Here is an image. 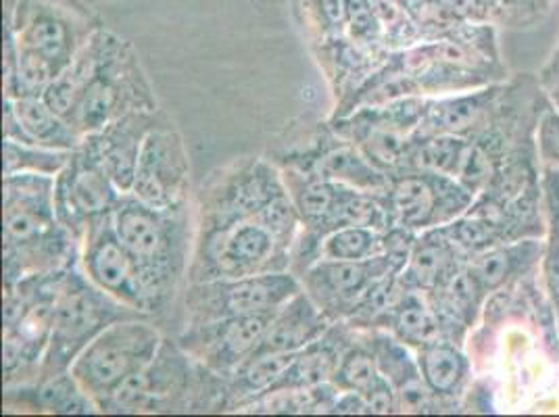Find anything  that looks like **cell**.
Instances as JSON below:
<instances>
[{"instance_id": "1", "label": "cell", "mask_w": 559, "mask_h": 417, "mask_svg": "<svg viewBox=\"0 0 559 417\" xmlns=\"http://www.w3.org/2000/svg\"><path fill=\"white\" fill-rule=\"evenodd\" d=\"M157 341V332L146 325H114L86 347L73 373L93 393H114L126 378L146 370Z\"/></svg>"}, {"instance_id": "2", "label": "cell", "mask_w": 559, "mask_h": 417, "mask_svg": "<svg viewBox=\"0 0 559 417\" xmlns=\"http://www.w3.org/2000/svg\"><path fill=\"white\" fill-rule=\"evenodd\" d=\"M472 203V192L444 174L403 178L393 188V208L405 228H426L447 222Z\"/></svg>"}, {"instance_id": "3", "label": "cell", "mask_w": 559, "mask_h": 417, "mask_svg": "<svg viewBox=\"0 0 559 417\" xmlns=\"http://www.w3.org/2000/svg\"><path fill=\"white\" fill-rule=\"evenodd\" d=\"M538 255L540 247L535 240H513L476 253L467 265V272L476 278L485 293H492L513 278L526 274L535 265Z\"/></svg>"}, {"instance_id": "4", "label": "cell", "mask_w": 559, "mask_h": 417, "mask_svg": "<svg viewBox=\"0 0 559 417\" xmlns=\"http://www.w3.org/2000/svg\"><path fill=\"white\" fill-rule=\"evenodd\" d=\"M222 290L224 313L228 315H245V313H261L274 311L282 302L290 301L299 295V284L290 276H257L242 278L233 284H226Z\"/></svg>"}, {"instance_id": "5", "label": "cell", "mask_w": 559, "mask_h": 417, "mask_svg": "<svg viewBox=\"0 0 559 417\" xmlns=\"http://www.w3.org/2000/svg\"><path fill=\"white\" fill-rule=\"evenodd\" d=\"M324 332V322L318 315L316 307L301 295H297L274 318L267 327L261 345L253 355L261 353H297L299 348L313 343Z\"/></svg>"}, {"instance_id": "6", "label": "cell", "mask_w": 559, "mask_h": 417, "mask_svg": "<svg viewBox=\"0 0 559 417\" xmlns=\"http://www.w3.org/2000/svg\"><path fill=\"white\" fill-rule=\"evenodd\" d=\"M462 267L457 265L455 242L444 238L443 233L426 234L412 251L407 279L419 288L439 290Z\"/></svg>"}, {"instance_id": "7", "label": "cell", "mask_w": 559, "mask_h": 417, "mask_svg": "<svg viewBox=\"0 0 559 417\" xmlns=\"http://www.w3.org/2000/svg\"><path fill=\"white\" fill-rule=\"evenodd\" d=\"M100 322V305L91 290L84 286H70L52 311L55 338L61 345L78 343L91 336L94 327Z\"/></svg>"}, {"instance_id": "8", "label": "cell", "mask_w": 559, "mask_h": 417, "mask_svg": "<svg viewBox=\"0 0 559 417\" xmlns=\"http://www.w3.org/2000/svg\"><path fill=\"white\" fill-rule=\"evenodd\" d=\"M116 236L136 261L155 259L164 247V230L155 213L144 203H130L117 211Z\"/></svg>"}, {"instance_id": "9", "label": "cell", "mask_w": 559, "mask_h": 417, "mask_svg": "<svg viewBox=\"0 0 559 417\" xmlns=\"http://www.w3.org/2000/svg\"><path fill=\"white\" fill-rule=\"evenodd\" d=\"M395 263L393 257L386 259H357V261H330L320 265L311 276L320 279L336 297L350 299L364 293L373 279L384 278L389 267Z\"/></svg>"}, {"instance_id": "10", "label": "cell", "mask_w": 559, "mask_h": 417, "mask_svg": "<svg viewBox=\"0 0 559 417\" xmlns=\"http://www.w3.org/2000/svg\"><path fill=\"white\" fill-rule=\"evenodd\" d=\"M419 370L430 393L455 394L466 380L469 364L460 348L437 341L421 347Z\"/></svg>"}, {"instance_id": "11", "label": "cell", "mask_w": 559, "mask_h": 417, "mask_svg": "<svg viewBox=\"0 0 559 417\" xmlns=\"http://www.w3.org/2000/svg\"><path fill=\"white\" fill-rule=\"evenodd\" d=\"M165 155H167V144L164 142V136L151 134L144 140L132 186L140 203L151 208H164L171 203L164 176L165 171H171V165H165Z\"/></svg>"}, {"instance_id": "12", "label": "cell", "mask_w": 559, "mask_h": 417, "mask_svg": "<svg viewBox=\"0 0 559 417\" xmlns=\"http://www.w3.org/2000/svg\"><path fill=\"white\" fill-rule=\"evenodd\" d=\"M274 318H276L274 311L230 315L228 322L219 324L217 357L224 359L226 364H234V361H240L245 355L255 353L267 327L274 322Z\"/></svg>"}, {"instance_id": "13", "label": "cell", "mask_w": 559, "mask_h": 417, "mask_svg": "<svg viewBox=\"0 0 559 417\" xmlns=\"http://www.w3.org/2000/svg\"><path fill=\"white\" fill-rule=\"evenodd\" d=\"M134 257L116 238H105L94 247L88 257V270L93 278L111 293H132V284L139 282L134 274Z\"/></svg>"}, {"instance_id": "14", "label": "cell", "mask_w": 559, "mask_h": 417, "mask_svg": "<svg viewBox=\"0 0 559 417\" xmlns=\"http://www.w3.org/2000/svg\"><path fill=\"white\" fill-rule=\"evenodd\" d=\"M497 98H499V88H490L485 93L447 100L443 105L435 107L430 121L437 132L453 134V136L464 134L489 116Z\"/></svg>"}, {"instance_id": "15", "label": "cell", "mask_w": 559, "mask_h": 417, "mask_svg": "<svg viewBox=\"0 0 559 417\" xmlns=\"http://www.w3.org/2000/svg\"><path fill=\"white\" fill-rule=\"evenodd\" d=\"M48 226L47 205L38 203V194L29 196L7 182L4 196V234L11 242H27L45 233Z\"/></svg>"}, {"instance_id": "16", "label": "cell", "mask_w": 559, "mask_h": 417, "mask_svg": "<svg viewBox=\"0 0 559 417\" xmlns=\"http://www.w3.org/2000/svg\"><path fill=\"white\" fill-rule=\"evenodd\" d=\"M13 116L20 126V130L29 139L52 146H68L71 144L70 132L59 121V117L45 100H38L34 96L20 98L13 105Z\"/></svg>"}, {"instance_id": "17", "label": "cell", "mask_w": 559, "mask_h": 417, "mask_svg": "<svg viewBox=\"0 0 559 417\" xmlns=\"http://www.w3.org/2000/svg\"><path fill=\"white\" fill-rule=\"evenodd\" d=\"M395 330L403 341L426 347L439 341L443 325L437 311L428 309L416 297H407L396 307Z\"/></svg>"}, {"instance_id": "18", "label": "cell", "mask_w": 559, "mask_h": 417, "mask_svg": "<svg viewBox=\"0 0 559 417\" xmlns=\"http://www.w3.org/2000/svg\"><path fill=\"white\" fill-rule=\"evenodd\" d=\"M270 251H272L270 230L263 226L245 224L230 234L224 247V259L236 267H242V265H253L263 261Z\"/></svg>"}, {"instance_id": "19", "label": "cell", "mask_w": 559, "mask_h": 417, "mask_svg": "<svg viewBox=\"0 0 559 417\" xmlns=\"http://www.w3.org/2000/svg\"><path fill=\"white\" fill-rule=\"evenodd\" d=\"M334 371V357L326 348L311 347L295 357L293 366L282 376L276 386H320Z\"/></svg>"}, {"instance_id": "20", "label": "cell", "mask_w": 559, "mask_h": 417, "mask_svg": "<svg viewBox=\"0 0 559 417\" xmlns=\"http://www.w3.org/2000/svg\"><path fill=\"white\" fill-rule=\"evenodd\" d=\"M466 140L457 139L453 134H443L437 139L428 140L416 155V165L444 176H457L460 165L466 153Z\"/></svg>"}, {"instance_id": "21", "label": "cell", "mask_w": 559, "mask_h": 417, "mask_svg": "<svg viewBox=\"0 0 559 417\" xmlns=\"http://www.w3.org/2000/svg\"><path fill=\"white\" fill-rule=\"evenodd\" d=\"M70 194L75 208L86 215L109 207L114 199L107 180L96 169H82L71 182Z\"/></svg>"}, {"instance_id": "22", "label": "cell", "mask_w": 559, "mask_h": 417, "mask_svg": "<svg viewBox=\"0 0 559 417\" xmlns=\"http://www.w3.org/2000/svg\"><path fill=\"white\" fill-rule=\"evenodd\" d=\"M297 353H261L253 355L242 371V380L251 391L276 386L282 376L293 366Z\"/></svg>"}, {"instance_id": "23", "label": "cell", "mask_w": 559, "mask_h": 417, "mask_svg": "<svg viewBox=\"0 0 559 417\" xmlns=\"http://www.w3.org/2000/svg\"><path fill=\"white\" fill-rule=\"evenodd\" d=\"M25 47L45 55L50 61L61 59L68 48V29L57 17L40 15L25 29Z\"/></svg>"}, {"instance_id": "24", "label": "cell", "mask_w": 559, "mask_h": 417, "mask_svg": "<svg viewBox=\"0 0 559 417\" xmlns=\"http://www.w3.org/2000/svg\"><path fill=\"white\" fill-rule=\"evenodd\" d=\"M373 245H376V236L368 228L347 226L328 238L324 253L328 259H334V261H357L370 255Z\"/></svg>"}, {"instance_id": "25", "label": "cell", "mask_w": 559, "mask_h": 417, "mask_svg": "<svg viewBox=\"0 0 559 417\" xmlns=\"http://www.w3.org/2000/svg\"><path fill=\"white\" fill-rule=\"evenodd\" d=\"M15 80L24 93H45L48 84L52 82V61L45 55L25 47L15 65Z\"/></svg>"}, {"instance_id": "26", "label": "cell", "mask_w": 559, "mask_h": 417, "mask_svg": "<svg viewBox=\"0 0 559 417\" xmlns=\"http://www.w3.org/2000/svg\"><path fill=\"white\" fill-rule=\"evenodd\" d=\"M43 403L59 414H88L93 412L88 398L80 393L70 378H57L43 391Z\"/></svg>"}, {"instance_id": "27", "label": "cell", "mask_w": 559, "mask_h": 417, "mask_svg": "<svg viewBox=\"0 0 559 417\" xmlns=\"http://www.w3.org/2000/svg\"><path fill=\"white\" fill-rule=\"evenodd\" d=\"M376 378H378L376 361L366 350H350L336 371V380L345 389L357 391V393H364Z\"/></svg>"}, {"instance_id": "28", "label": "cell", "mask_w": 559, "mask_h": 417, "mask_svg": "<svg viewBox=\"0 0 559 417\" xmlns=\"http://www.w3.org/2000/svg\"><path fill=\"white\" fill-rule=\"evenodd\" d=\"M114 105H116L114 88L109 84L100 82V80L93 82L86 88L84 98H82V105H80V117H82L84 126L86 128L103 126L107 121L109 114H111Z\"/></svg>"}, {"instance_id": "29", "label": "cell", "mask_w": 559, "mask_h": 417, "mask_svg": "<svg viewBox=\"0 0 559 417\" xmlns=\"http://www.w3.org/2000/svg\"><path fill=\"white\" fill-rule=\"evenodd\" d=\"M554 0H499L495 17L510 27L533 25L549 11Z\"/></svg>"}, {"instance_id": "30", "label": "cell", "mask_w": 559, "mask_h": 417, "mask_svg": "<svg viewBox=\"0 0 559 417\" xmlns=\"http://www.w3.org/2000/svg\"><path fill=\"white\" fill-rule=\"evenodd\" d=\"M78 93V80L73 75V71H63L57 78H52V82L48 84L45 91V103L57 114V116H66L73 107Z\"/></svg>"}, {"instance_id": "31", "label": "cell", "mask_w": 559, "mask_h": 417, "mask_svg": "<svg viewBox=\"0 0 559 417\" xmlns=\"http://www.w3.org/2000/svg\"><path fill=\"white\" fill-rule=\"evenodd\" d=\"M324 169L332 178H345L353 182H373L376 180L372 169L350 153H336V155L328 157Z\"/></svg>"}, {"instance_id": "32", "label": "cell", "mask_w": 559, "mask_h": 417, "mask_svg": "<svg viewBox=\"0 0 559 417\" xmlns=\"http://www.w3.org/2000/svg\"><path fill=\"white\" fill-rule=\"evenodd\" d=\"M349 2V24L353 36L376 38L380 32V22L373 11L372 0H347Z\"/></svg>"}, {"instance_id": "33", "label": "cell", "mask_w": 559, "mask_h": 417, "mask_svg": "<svg viewBox=\"0 0 559 417\" xmlns=\"http://www.w3.org/2000/svg\"><path fill=\"white\" fill-rule=\"evenodd\" d=\"M338 190L341 188L330 184L307 186L301 196V207L311 217H326L338 199Z\"/></svg>"}, {"instance_id": "34", "label": "cell", "mask_w": 559, "mask_h": 417, "mask_svg": "<svg viewBox=\"0 0 559 417\" xmlns=\"http://www.w3.org/2000/svg\"><path fill=\"white\" fill-rule=\"evenodd\" d=\"M368 148H370V155L376 162L391 165L403 153V140L393 130H378V132H373Z\"/></svg>"}, {"instance_id": "35", "label": "cell", "mask_w": 559, "mask_h": 417, "mask_svg": "<svg viewBox=\"0 0 559 417\" xmlns=\"http://www.w3.org/2000/svg\"><path fill=\"white\" fill-rule=\"evenodd\" d=\"M361 394L366 396L372 414H391L395 409V393L391 389V382L382 376H378Z\"/></svg>"}, {"instance_id": "36", "label": "cell", "mask_w": 559, "mask_h": 417, "mask_svg": "<svg viewBox=\"0 0 559 417\" xmlns=\"http://www.w3.org/2000/svg\"><path fill=\"white\" fill-rule=\"evenodd\" d=\"M538 148L543 159L559 163V116L549 114L538 128Z\"/></svg>"}, {"instance_id": "37", "label": "cell", "mask_w": 559, "mask_h": 417, "mask_svg": "<svg viewBox=\"0 0 559 417\" xmlns=\"http://www.w3.org/2000/svg\"><path fill=\"white\" fill-rule=\"evenodd\" d=\"M263 224L274 233H286L295 224V213L286 201H272L263 208Z\"/></svg>"}, {"instance_id": "38", "label": "cell", "mask_w": 559, "mask_h": 417, "mask_svg": "<svg viewBox=\"0 0 559 417\" xmlns=\"http://www.w3.org/2000/svg\"><path fill=\"white\" fill-rule=\"evenodd\" d=\"M316 2L330 27H343L349 22V2L347 0H316Z\"/></svg>"}, {"instance_id": "39", "label": "cell", "mask_w": 559, "mask_h": 417, "mask_svg": "<svg viewBox=\"0 0 559 417\" xmlns=\"http://www.w3.org/2000/svg\"><path fill=\"white\" fill-rule=\"evenodd\" d=\"M334 412H338V414H372L370 407H368L366 396L361 393H350L347 394V396H343V398L336 403Z\"/></svg>"}, {"instance_id": "40", "label": "cell", "mask_w": 559, "mask_h": 417, "mask_svg": "<svg viewBox=\"0 0 559 417\" xmlns=\"http://www.w3.org/2000/svg\"><path fill=\"white\" fill-rule=\"evenodd\" d=\"M22 341H17V338H7V343H4V368L7 370H13L17 364H20V359H22Z\"/></svg>"}, {"instance_id": "41", "label": "cell", "mask_w": 559, "mask_h": 417, "mask_svg": "<svg viewBox=\"0 0 559 417\" xmlns=\"http://www.w3.org/2000/svg\"><path fill=\"white\" fill-rule=\"evenodd\" d=\"M556 103H558V105H559V98H558V100H556Z\"/></svg>"}]
</instances>
